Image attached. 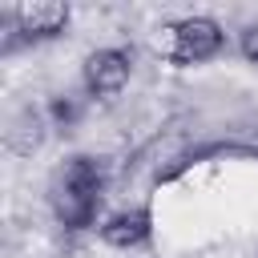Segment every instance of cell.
I'll return each instance as SVG.
<instances>
[{"label": "cell", "mask_w": 258, "mask_h": 258, "mask_svg": "<svg viewBox=\"0 0 258 258\" xmlns=\"http://www.w3.org/2000/svg\"><path fill=\"white\" fill-rule=\"evenodd\" d=\"M101 189H105V173H101L97 157L77 153V157H69L52 173V181H48V206H52V214H56V222L64 230H85L97 218Z\"/></svg>", "instance_id": "cell-1"}, {"label": "cell", "mask_w": 258, "mask_h": 258, "mask_svg": "<svg viewBox=\"0 0 258 258\" xmlns=\"http://www.w3.org/2000/svg\"><path fill=\"white\" fill-rule=\"evenodd\" d=\"M73 12L69 4L60 0H28V4H16V8H4L0 12V28H4V40H0V52H16L20 44H40V40H56L64 28H69Z\"/></svg>", "instance_id": "cell-2"}, {"label": "cell", "mask_w": 258, "mask_h": 258, "mask_svg": "<svg viewBox=\"0 0 258 258\" xmlns=\"http://www.w3.org/2000/svg\"><path fill=\"white\" fill-rule=\"evenodd\" d=\"M157 32H165L161 52L173 64H206L226 48V32L214 16H181V20H173Z\"/></svg>", "instance_id": "cell-3"}, {"label": "cell", "mask_w": 258, "mask_h": 258, "mask_svg": "<svg viewBox=\"0 0 258 258\" xmlns=\"http://www.w3.org/2000/svg\"><path fill=\"white\" fill-rule=\"evenodd\" d=\"M129 77H133V52L121 48V44L93 48V52L85 56V64H81V85H85V93H89V97H101V101L117 97V93L129 85Z\"/></svg>", "instance_id": "cell-4"}, {"label": "cell", "mask_w": 258, "mask_h": 258, "mask_svg": "<svg viewBox=\"0 0 258 258\" xmlns=\"http://www.w3.org/2000/svg\"><path fill=\"white\" fill-rule=\"evenodd\" d=\"M153 234V218L149 210H117L101 222V238L113 246V250H133V246H145Z\"/></svg>", "instance_id": "cell-5"}, {"label": "cell", "mask_w": 258, "mask_h": 258, "mask_svg": "<svg viewBox=\"0 0 258 258\" xmlns=\"http://www.w3.org/2000/svg\"><path fill=\"white\" fill-rule=\"evenodd\" d=\"M44 141V117L36 109H16L8 117V129H4V145L20 157H32Z\"/></svg>", "instance_id": "cell-6"}, {"label": "cell", "mask_w": 258, "mask_h": 258, "mask_svg": "<svg viewBox=\"0 0 258 258\" xmlns=\"http://www.w3.org/2000/svg\"><path fill=\"white\" fill-rule=\"evenodd\" d=\"M77 117H81V105H77V101H73L69 93L52 101V121H56V125H64V129H69V125H73Z\"/></svg>", "instance_id": "cell-7"}, {"label": "cell", "mask_w": 258, "mask_h": 258, "mask_svg": "<svg viewBox=\"0 0 258 258\" xmlns=\"http://www.w3.org/2000/svg\"><path fill=\"white\" fill-rule=\"evenodd\" d=\"M238 52H242L250 64H258V20L246 24V28L238 32Z\"/></svg>", "instance_id": "cell-8"}]
</instances>
